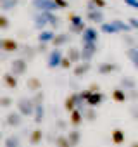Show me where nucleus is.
Wrapping results in <instances>:
<instances>
[{"label":"nucleus","mask_w":138,"mask_h":147,"mask_svg":"<svg viewBox=\"0 0 138 147\" xmlns=\"http://www.w3.org/2000/svg\"><path fill=\"white\" fill-rule=\"evenodd\" d=\"M119 87L124 88V90H131V88H136V82L133 78H129V76H123L119 80Z\"/></svg>","instance_id":"obj_29"},{"label":"nucleus","mask_w":138,"mask_h":147,"mask_svg":"<svg viewBox=\"0 0 138 147\" xmlns=\"http://www.w3.org/2000/svg\"><path fill=\"white\" fill-rule=\"evenodd\" d=\"M135 47H136V49H138V43H136V45H135Z\"/></svg>","instance_id":"obj_50"},{"label":"nucleus","mask_w":138,"mask_h":147,"mask_svg":"<svg viewBox=\"0 0 138 147\" xmlns=\"http://www.w3.org/2000/svg\"><path fill=\"white\" fill-rule=\"evenodd\" d=\"M54 36H55V33H54L52 30H47V28H43V30H40V33H38V42L50 43V42L54 40Z\"/></svg>","instance_id":"obj_22"},{"label":"nucleus","mask_w":138,"mask_h":147,"mask_svg":"<svg viewBox=\"0 0 138 147\" xmlns=\"http://www.w3.org/2000/svg\"><path fill=\"white\" fill-rule=\"evenodd\" d=\"M55 144L60 145V147H69V138H67V135H59V137H55Z\"/></svg>","instance_id":"obj_39"},{"label":"nucleus","mask_w":138,"mask_h":147,"mask_svg":"<svg viewBox=\"0 0 138 147\" xmlns=\"http://www.w3.org/2000/svg\"><path fill=\"white\" fill-rule=\"evenodd\" d=\"M98 73L100 75H111V73H114V71H117L119 67L116 66V64H112V62H102V64H98Z\"/></svg>","instance_id":"obj_19"},{"label":"nucleus","mask_w":138,"mask_h":147,"mask_svg":"<svg viewBox=\"0 0 138 147\" xmlns=\"http://www.w3.org/2000/svg\"><path fill=\"white\" fill-rule=\"evenodd\" d=\"M128 24L131 26V30H136L138 31V18H129L128 19Z\"/></svg>","instance_id":"obj_44"},{"label":"nucleus","mask_w":138,"mask_h":147,"mask_svg":"<svg viewBox=\"0 0 138 147\" xmlns=\"http://www.w3.org/2000/svg\"><path fill=\"white\" fill-rule=\"evenodd\" d=\"M60 59H62V52L59 50V47H55L54 50H50V52H48V61H47V66H48L50 69H55V67H59Z\"/></svg>","instance_id":"obj_9"},{"label":"nucleus","mask_w":138,"mask_h":147,"mask_svg":"<svg viewBox=\"0 0 138 147\" xmlns=\"http://www.w3.org/2000/svg\"><path fill=\"white\" fill-rule=\"evenodd\" d=\"M126 57L133 62V66L138 69V49L136 47H128L126 49Z\"/></svg>","instance_id":"obj_26"},{"label":"nucleus","mask_w":138,"mask_h":147,"mask_svg":"<svg viewBox=\"0 0 138 147\" xmlns=\"http://www.w3.org/2000/svg\"><path fill=\"white\" fill-rule=\"evenodd\" d=\"M19 49H21V45L14 38H0V52L14 54V52H19Z\"/></svg>","instance_id":"obj_6"},{"label":"nucleus","mask_w":138,"mask_h":147,"mask_svg":"<svg viewBox=\"0 0 138 147\" xmlns=\"http://www.w3.org/2000/svg\"><path fill=\"white\" fill-rule=\"evenodd\" d=\"M42 138H43V131H42V130H33L31 135H29V144L38 145V144L42 142Z\"/></svg>","instance_id":"obj_32"},{"label":"nucleus","mask_w":138,"mask_h":147,"mask_svg":"<svg viewBox=\"0 0 138 147\" xmlns=\"http://www.w3.org/2000/svg\"><path fill=\"white\" fill-rule=\"evenodd\" d=\"M43 118H45V106H43V104L35 106V111H33V121H35L36 125H40V123L43 121Z\"/></svg>","instance_id":"obj_20"},{"label":"nucleus","mask_w":138,"mask_h":147,"mask_svg":"<svg viewBox=\"0 0 138 147\" xmlns=\"http://www.w3.org/2000/svg\"><path fill=\"white\" fill-rule=\"evenodd\" d=\"M9 28H11V19L4 12H0V30H9Z\"/></svg>","instance_id":"obj_37"},{"label":"nucleus","mask_w":138,"mask_h":147,"mask_svg":"<svg viewBox=\"0 0 138 147\" xmlns=\"http://www.w3.org/2000/svg\"><path fill=\"white\" fill-rule=\"evenodd\" d=\"M69 21H71V24H69V33H71V35H81L83 30L86 28L83 18L78 16V14H73L71 12V14H69Z\"/></svg>","instance_id":"obj_3"},{"label":"nucleus","mask_w":138,"mask_h":147,"mask_svg":"<svg viewBox=\"0 0 138 147\" xmlns=\"http://www.w3.org/2000/svg\"><path fill=\"white\" fill-rule=\"evenodd\" d=\"M83 119H85V118H83V113H81V109H78V107L69 113V123H71L74 128H78V126L83 123Z\"/></svg>","instance_id":"obj_14"},{"label":"nucleus","mask_w":138,"mask_h":147,"mask_svg":"<svg viewBox=\"0 0 138 147\" xmlns=\"http://www.w3.org/2000/svg\"><path fill=\"white\" fill-rule=\"evenodd\" d=\"M136 38H138V35H136Z\"/></svg>","instance_id":"obj_51"},{"label":"nucleus","mask_w":138,"mask_h":147,"mask_svg":"<svg viewBox=\"0 0 138 147\" xmlns=\"http://www.w3.org/2000/svg\"><path fill=\"white\" fill-rule=\"evenodd\" d=\"M26 87H28V90H31V92H38V90H42V82H40L38 78L31 76V78L26 80Z\"/></svg>","instance_id":"obj_28"},{"label":"nucleus","mask_w":138,"mask_h":147,"mask_svg":"<svg viewBox=\"0 0 138 147\" xmlns=\"http://www.w3.org/2000/svg\"><path fill=\"white\" fill-rule=\"evenodd\" d=\"M131 7H133V9H138V0H136V2H135V4H133Z\"/></svg>","instance_id":"obj_48"},{"label":"nucleus","mask_w":138,"mask_h":147,"mask_svg":"<svg viewBox=\"0 0 138 147\" xmlns=\"http://www.w3.org/2000/svg\"><path fill=\"white\" fill-rule=\"evenodd\" d=\"M121 40H123V43H124L126 47H135V45H136V40H135L129 33H123V38H121Z\"/></svg>","instance_id":"obj_36"},{"label":"nucleus","mask_w":138,"mask_h":147,"mask_svg":"<svg viewBox=\"0 0 138 147\" xmlns=\"http://www.w3.org/2000/svg\"><path fill=\"white\" fill-rule=\"evenodd\" d=\"M17 111L24 116V118H31L33 116V111H35V104L31 100V97H21L17 99Z\"/></svg>","instance_id":"obj_2"},{"label":"nucleus","mask_w":138,"mask_h":147,"mask_svg":"<svg viewBox=\"0 0 138 147\" xmlns=\"http://www.w3.org/2000/svg\"><path fill=\"white\" fill-rule=\"evenodd\" d=\"M2 78H4V85L7 88H12V90L17 88V76L14 75V73H5Z\"/></svg>","instance_id":"obj_18"},{"label":"nucleus","mask_w":138,"mask_h":147,"mask_svg":"<svg viewBox=\"0 0 138 147\" xmlns=\"http://www.w3.org/2000/svg\"><path fill=\"white\" fill-rule=\"evenodd\" d=\"M100 31L102 33H105V35H114V33H119L117 31V28H116V24H114V21H111V23H102L100 24Z\"/></svg>","instance_id":"obj_27"},{"label":"nucleus","mask_w":138,"mask_h":147,"mask_svg":"<svg viewBox=\"0 0 138 147\" xmlns=\"http://www.w3.org/2000/svg\"><path fill=\"white\" fill-rule=\"evenodd\" d=\"M104 100H105V95H104L100 90H98V92H90V95L86 97V106L97 107V106H100Z\"/></svg>","instance_id":"obj_11"},{"label":"nucleus","mask_w":138,"mask_h":147,"mask_svg":"<svg viewBox=\"0 0 138 147\" xmlns=\"http://www.w3.org/2000/svg\"><path fill=\"white\" fill-rule=\"evenodd\" d=\"M90 69H92L90 61H80V62L73 67V75H74L76 78H81V76H85V75H86Z\"/></svg>","instance_id":"obj_10"},{"label":"nucleus","mask_w":138,"mask_h":147,"mask_svg":"<svg viewBox=\"0 0 138 147\" xmlns=\"http://www.w3.org/2000/svg\"><path fill=\"white\" fill-rule=\"evenodd\" d=\"M111 138H112V144H116V145H121V144H124V131L123 130H119V128H116V130H112V133H111Z\"/></svg>","instance_id":"obj_25"},{"label":"nucleus","mask_w":138,"mask_h":147,"mask_svg":"<svg viewBox=\"0 0 138 147\" xmlns=\"http://www.w3.org/2000/svg\"><path fill=\"white\" fill-rule=\"evenodd\" d=\"M129 114H131V118H133V119H136V121H138V104H133V106L129 107Z\"/></svg>","instance_id":"obj_42"},{"label":"nucleus","mask_w":138,"mask_h":147,"mask_svg":"<svg viewBox=\"0 0 138 147\" xmlns=\"http://www.w3.org/2000/svg\"><path fill=\"white\" fill-rule=\"evenodd\" d=\"M35 49H36V52H38V54H43V52H47V50H48V43H45V42H38V45H36Z\"/></svg>","instance_id":"obj_41"},{"label":"nucleus","mask_w":138,"mask_h":147,"mask_svg":"<svg viewBox=\"0 0 138 147\" xmlns=\"http://www.w3.org/2000/svg\"><path fill=\"white\" fill-rule=\"evenodd\" d=\"M19 52H21V57H24L28 62L29 61H33L35 57H36V49L35 47H31V45H21V49H19Z\"/></svg>","instance_id":"obj_16"},{"label":"nucleus","mask_w":138,"mask_h":147,"mask_svg":"<svg viewBox=\"0 0 138 147\" xmlns=\"http://www.w3.org/2000/svg\"><path fill=\"white\" fill-rule=\"evenodd\" d=\"M4 144H5V147H19L21 145V138L16 137V135H11V137H7L4 140Z\"/></svg>","instance_id":"obj_33"},{"label":"nucleus","mask_w":138,"mask_h":147,"mask_svg":"<svg viewBox=\"0 0 138 147\" xmlns=\"http://www.w3.org/2000/svg\"><path fill=\"white\" fill-rule=\"evenodd\" d=\"M31 100H33V104H35V106H38V104H43V102H45V94H43L42 90H38V92H33V95H31Z\"/></svg>","instance_id":"obj_35"},{"label":"nucleus","mask_w":138,"mask_h":147,"mask_svg":"<svg viewBox=\"0 0 138 147\" xmlns=\"http://www.w3.org/2000/svg\"><path fill=\"white\" fill-rule=\"evenodd\" d=\"M33 26L36 28V30H43V28H47V26H52V28H59V24H60V19L55 16V12H52V11H38L36 14H35V18H33Z\"/></svg>","instance_id":"obj_1"},{"label":"nucleus","mask_w":138,"mask_h":147,"mask_svg":"<svg viewBox=\"0 0 138 147\" xmlns=\"http://www.w3.org/2000/svg\"><path fill=\"white\" fill-rule=\"evenodd\" d=\"M90 90H92V92H98V90H100V85H98V83H92V85H90Z\"/></svg>","instance_id":"obj_47"},{"label":"nucleus","mask_w":138,"mask_h":147,"mask_svg":"<svg viewBox=\"0 0 138 147\" xmlns=\"http://www.w3.org/2000/svg\"><path fill=\"white\" fill-rule=\"evenodd\" d=\"M23 118H24V116H23L19 111H11V113L7 114V118H5V125L11 126V128H17V126L23 125Z\"/></svg>","instance_id":"obj_8"},{"label":"nucleus","mask_w":138,"mask_h":147,"mask_svg":"<svg viewBox=\"0 0 138 147\" xmlns=\"http://www.w3.org/2000/svg\"><path fill=\"white\" fill-rule=\"evenodd\" d=\"M66 55L71 59V62H73V64H78V62L81 61V49L69 47V50H67V54H66Z\"/></svg>","instance_id":"obj_21"},{"label":"nucleus","mask_w":138,"mask_h":147,"mask_svg":"<svg viewBox=\"0 0 138 147\" xmlns=\"http://www.w3.org/2000/svg\"><path fill=\"white\" fill-rule=\"evenodd\" d=\"M11 73L19 78V76H24L28 73V61L24 57H17V59H12L11 62Z\"/></svg>","instance_id":"obj_4"},{"label":"nucleus","mask_w":138,"mask_h":147,"mask_svg":"<svg viewBox=\"0 0 138 147\" xmlns=\"http://www.w3.org/2000/svg\"><path fill=\"white\" fill-rule=\"evenodd\" d=\"M83 118H85L86 121L93 123V121H95V119L98 118V114H97V109H95V107H92V106L85 107V109H83Z\"/></svg>","instance_id":"obj_24"},{"label":"nucleus","mask_w":138,"mask_h":147,"mask_svg":"<svg viewBox=\"0 0 138 147\" xmlns=\"http://www.w3.org/2000/svg\"><path fill=\"white\" fill-rule=\"evenodd\" d=\"M67 138H69V145L76 147V145H80V142H81V133H80L78 130H73V131L67 133Z\"/></svg>","instance_id":"obj_30"},{"label":"nucleus","mask_w":138,"mask_h":147,"mask_svg":"<svg viewBox=\"0 0 138 147\" xmlns=\"http://www.w3.org/2000/svg\"><path fill=\"white\" fill-rule=\"evenodd\" d=\"M97 54V42H83L81 47V61H92Z\"/></svg>","instance_id":"obj_7"},{"label":"nucleus","mask_w":138,"mask_h":147,"mask_svg":"<svg viewBox=\"0 0 138 147\" xmlns=\"http://www.w3.org/2000/svg\"><path fill=\"white\" fill-rule=\"evenodd\" d=\"M55 4L59 5V9H67V5H69L67 0H55Z\"/></svg>","instance_id":"obj_45"},{"label":"nucleus","mask_w":138,"mask_h":147,"mask_svg":"<svg viewBox=\"0 0 138 147\" xmlns=\"http://www.w3.org/2000/svg\"><path fill=\"white\" fill-rule=\"evenodd\" d=\"M112 99H114L116 102H121V104L126 102V100H128V99H126V90L121 88V87H119V88H114V90H112Z\"/></svg>","instance_id":"obj_31"},{"label":"nucleus","mask_w":138,"mask_h":147,"mask_svg":"<svg viewBox=\"0 0 138 147\" xmlns=\"http://www.w3.org/2000/svg\"><path fill=\"white\" fill-rule=\"evenodd\" d=\"M31 5L36 11H52V12L59 11V5L55 4V0H31Z\"/></svg>","instance_id":"obj_5"},{"label":"nucleus","mask_w":138,"mask_h":147,"mask_svg":"<svg viewBox=\"0 0 138 147\" xmlns=\"http://www.w3.org/2000/svg\"><path fill=\"white\" fill-rule=\"evenodd\" d=\"M86 19L92 21V23H97V24H102L105 21L104 18V12L100 9H95V11H86Z\"/></svg>","instance_id":"obj_15"},{"label":"nucleus","mask_w":138,"mask_h":147,"mask_svg":"<svg viewBox=\"0 0 138 147\" xmlns=\"http://www.w3.org/2000/svg\"><path fill=\"white\" fill-rule=\"evenodd\" d=\"M11 106H14V99H12L11 95H0V107L7 109V107H11Z\"/></svg>","instance_id":"obj_34"},{"label":"nucleus","mask_w":138,"mask_h":147,"mask_svg":"<svg viewBox=\"0 0 138 147\" xmlns=\"http://www.w3.org/2000/svg\"><path fill=\"white\" fill-rule=\"evenodd\" d=\"M98 40V30L97 28H85L83 33H81V42H97Z\"/></svg>","instance_id":"obj_12"},{"label":"nucleus","mask_w":138,"mask_h":147,"mask_svg":"<svg viewBox=\"0 0 138 147\" xmlns=\"http://www.w3.org/2000/svg\"><path fill=\"white\" fill-rule=\"evenodd\" d=\"M17 5H19V0H0V9H2V12L14 11Z\"/></svg>","instance_id":"obj_23"},{"label":"nucleus","mask_w":138,"mask_h":147,"mask_svg":"<svg viewBox=\"0 0 138 147\" xmlns=\"http://www.w3.org/2000/svg\"><path fill=\"white\" fill-rule=\"evenodd\" d=\"M55 126H57L60 131H66V128H67V123H66L64 119H57V121H55Z\"/></svg>","instance_id":"obj_43"},{"label":"nucleus","mask_w":138,"mask_h":147,"mask_svg":"<svg viewBox=\"0 0 138 147\" xmlns=\"http://www.w3.org/2000/svg\"><path fill=\"white\" fill-rule=\"evenodd\" d=\"M76 97H78V92H73L71 95H67L66 97V100H64V109L67 111V113H71L73 109H76Z\"/></svg>","instance_id":"obj_17"},{"label":"nucleus","mask_w":138,"mask_h":147,"mask_svg":"<svg viewBox=\"0 0 138 147\" xmlns=\"http://www.w3.org/2000/svg\"><path fill=\"white\" fill-rule=\"evenodd\" d=\"M2 138H4V135H2V131H0V140H2Z\"/></svg>","instance_id":"obj_49"},{"label":"nucleus","mask_w":138,"mask_h":147,"mask_svg":"<svg viewBox=\"0 0 138 147\" xmlns=\"http://www.w3.org/2000/svg\"><path fill=\"white\" fill-rule=\"evenodd\" d=\"M92 2L95 4L97 9H104V7H105V0H92Z\"/></svg>","instance_id":"obj_46"},{"label":"nucleus","mask_w":138,"mask_h":147,"mask_svg":"<svg viewBox=\"0 0 138 147\" xmlns=\"http://www.w3.org/2000/svg\"><path fill=\"white\" fill-rule=\"evenodd\" d=\"M71 38H73L71 33H59V35L55 33V36H54V40H52L50 43H52L54 47H59V49H60L62 45H67L69 42H71Z\"/></svg>","instance_id":"obj_13"},{"label":"nucleus","mask_w":138,"mask_h":147,"mask_svg":"<svg viewBox=\"0 0 138 147\" xmlns=\"http://www.w3.org/2000/svg\"><path fill=\"white\" fill-rule=\"evenodd\" d=\"M59 67H62V69H71V67H73V62H71V59H69L67 55H62Z\"/></svg>","instance_id":"obj_38"},{"label":"nucleus","mask_w":138,"mask_h":147,"mask_svg":"<svg viewBox=\"0 0 138 147\" xmlns=\"http://www.w3.org/2000/svg\"><path fill=\"white\" fill-rule=\"evenodd\" d=\"M126 99H129V100H138V90L136 88H131V90H126Z\"/></svg>","instance_id":"obj_40"}]
</instances>
